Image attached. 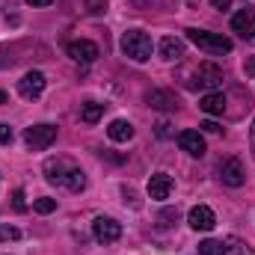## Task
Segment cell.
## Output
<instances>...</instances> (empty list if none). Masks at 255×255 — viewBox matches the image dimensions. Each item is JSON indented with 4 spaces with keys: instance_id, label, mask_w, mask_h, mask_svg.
I'll use <instances>...</instances> for the list:
<instances>
[{
    "instance_id": "8992f818",
    "label": "cell",
    "mask_w": 255,
    "mask_h": 255,
    "mask_svg": "<svg viewBox=\"0 0 255 255\" xmlns=\"http://www.w3.org/2000/svg\"><path fill=\"white\" fill-rule=\"evenodd\" d=\"M45 74L42 71H27L21 80H18V95L21 98H27V101H36L42 92H45Z\"/></svg>"
},
{
    "instance_id": "603a6c76",
    "label": "cell",
    "mask_w": 255,
    "mask_h": 255,
    "mask_svg": "<svg viewBox=\"0 0 255 255\" xmlns=\"http://www.w3.org/2000/svg\"><path fill=\"white\" fill-rule=\"evenodd\" d=\"M12 208H15V211H27V196H24V190L12 193Z\"/></svg>"
},
{
    "instance_id": "3957f363",
    "label": "cell",
    "mask_w": 255,
    "mask_h": 255,
    "mask_svg": "<svg viewBox=\"0 0 255 255\" xmlns=\"http://www.w3.org/2000/svg\"><path fill=\"white\" fill-rule=\"evenodd\" d=\"M187 39H190L199 51H205V54H229V51L235 48V42H232L229 36L211 33V30H196V27L187 30Z\"/></svg>"
},
{
    "instance_id": "f1b7e54d",
    "label": "cell",
    "mask_w": 255,
    "mask_h": 255,
    "mask_svg": "<svg viewBox=\"0 0 255 255\" xmlns=\"http://www.w3.org/2000/svg\"><path fill=\"white\" fill-rule=\"evenodd\" d=\"M27 3H30V6H51L54 0H27Z\"/></svg>"
},
{
    "instance_id": "30bf717a",
    "label": "cell",
    "mask_w": 255,
    "mask_h": 255,
    "mask_svg": "<svg viewBox=\"0 0 255 255\" xmlns=\"http://www.w3.org/2000/svg\"><path fill=\"white\" fill-rule=\"evenodd\" d=\"M187 223H190V229H196V232H211L217 226V217H214V211L208 205H196L190 214H187Z\"/></svg>"
},
{
    "instance_id": "52a82bcc",
    "label": "cell",
    "mask_w": 255,
    "mask_h": 255,
    "mask_svg": "<svg viewBox=\"0 0 255 255\" xmlns=\"http://www.w3.org/2000/svg\"><path fill=\"white\" fill-rule=\"evenodd\" d=\"M68 57H71L74 63L89 65L101 57V51H98V45L89 42V39H74V42H68Z\"/></svg>"
},
{
    "instance_id": "4dcf8cb0",
    "label": "cell",
    "mask_w": 255,
    "mask_h": 255,
    "mask_svg": "<svg viewBox=\"0 0 255 255\" xmlns=\"http://www.w3.org/2000/svg\"><path fill=\"white\" fill-rule=\"evenodd\" d=\"M0 104H9V95H6L3 89H0Z\"/></svg>"
},
{
    "instance_id": "4fadbf2b",
    "label": "cell",
    "mask_w": 255,
    "mask_h": 255,
    "mask_svg": "<svg viewBox=\"0 0 255 255\" xmlns=\"http://www.w3.org/2000/svg\"><path fill=\"white\" fill-rule=\"evenodd\" d=\"M196 83L199 86H208V89L220 86L223 83V68H217V65H211V63H202L199 71H196Z\"/></svg>"
},
{
    "instance_id": "6da1fadb",
    "label": "cell",
    "mask_w": 255,
    "mask_h": 255,
    "mask_svg": "<svg viewBox=\"0 0 255 255\" xmlns=\"http://www.w3.org/2000/svg\"><path fill=\"white\" fill-rule=\"evenodd\" d=\"M45 178H48V184L65 187L71 193L86 190V172L71 157H51V160H45Z\"/></svg>"
},
{
    "instance_id": "7c38bea8",
    "label": "cell",
    "mask_w": 255,
    "mask_h": 255,
    "mask_svg": "<svg viewBox=\"0 0 255 255\" xmlns=\"http://www.w3.org/2000/svg\"><path fill=\"white\" fill-rule=\"evenodd\" d=\"M178 145L190 154V157H202L205 154V136L199 130H181L178 133Z\"/></svg>"
},
{
    "instance_id": "f546056e",
    "label": "cell",
    "mask_w": 255,
    "mask_h": 255,
    "mask_svg": "<svg viewBox=\"0 0 255 255\" xmlns=\"http://www.w3.org/2000/svg\"><path fill=\"white\" fill-rule=\"evenodd\" d=\"M211 3H214V6H217V9H226V6H229V3H232V0H211Z\"/></svg>"
},
{
    "instance_id": "ffe728a7",
    "label": "cell",
    "mask_w": 255,
    "mask_h": 255,
    "mask_svg": "<svg viewBox=\"0 0 255 255\" xmlns=\"http://www.w3.org/2000/svg\"><path fill=\"white\" fill-rule=\"evenodd\" d=\"M199 255H226V241H214V238L202 241L199 244Z\"/></svg>"
},
{
    "instance_id": "83f0119b",
    "label": "cell",
    "mask_w": 255,
    "mask_h": 255,
    "mask_svg": "<svg viewBox=\"0 0 255 255\" xmlns=\"http://www.w3.org/2000/svg\"><path fill=\"white\" fill-rule=\"evenodd\" d=\"M250 148H253V157H255V119H253V128H250Z\"/></svg>"
},
{
    "instance_id": "9c48e42d",
    "label": "cell",
    "mask_w": 255,
    "mask_h": 255,
    "mask_svg": "<svg viewBox=\"0 0 255 255\" xmlns=\"http://www.w3.org/2000/svg\"><path fill=\"white\" fill-rule=\"evenodd\" d=\"M232 30L241 36V39H255V12L253 9H241L232 15Z\"/></svg>"
},
{
    "instance_id": "cb8c5ba5",
    "label": "cell",
    "mask_w": 255,
    "mask_h": 255,
    "mask_svg": "<svg viewBox=\"0 0 255 255\" xmlns=\"http://www.w3.org/2000/svg\"><path fill=\"white\" fill-rule=\"evenodd\" d=\"M12 136H15V133H12V128L6 125V122H0V145H9V142H12Z\"/></svg>"
},
{
    "instance_id": "5bb4252c",
    "label": "cell",
    "mask_w": 255,
    "mask_h": 255,
    "mask_svg": "<svg viewBox=\"0 0 255 255\" xmlns=\"http://www.w3.org/2000/svg\"><path fill=\"white\" fill-rule=\"evenodd\" d=\"M160 57L163 60H181L184 57V42L181 39H175V36H166V39H160Z\"/></svg>"
},
{
    "instance_id": "9a60e30c",
    "label": "cell",
    "mask_w": 255,
    "mask_h": 255,
    "mask_svg": "<svg viewBox=\"0 0 255 255\" xmlns=\"http://www.w3.org/2000/svg\"><path fill=\"white\" fill-rule=\"evenodd\" d=\"M199 107H202L208 116H223V113H226V95H223V92H211V95H205V98L199 101Z\"/></svg>"
},
{
    "instance_id": "7a4b0ae2",
    "label": "cell",
    "mask_w": 255,
    "mask_h": 255,
    "mask_svg": "<svg viewBox=\"0 0 255 255\" xmlns=\"http://www.w3.org/2000/svg\"><path fill=\"white\" fill-rule=\"evenodd\" d=\"M119 48H122V54L130 57L133 63H145V60H151V51H154L151 36L142 33V30H128V33H122Z\"/></svg>"
},
{
    "instance_id": "44dd1931",
    "label": "cell",
    "mask_w": 255,
    "mask_h": 255,
    "mask_svg": "<svg viewBox=\"0 0 255 255\" xmlns=\"http://www.w3.org/2000/svg\"><path fill=\"white\" fill-rule=\"evenodd\" d=\"M33 211H36V214H54V211H57V199L42 196V199H36V202H33Z\"/></svg>"
},
{
    "instance_id": "277c9868",
    "label": "cell",
    "mask_w": 255,
    "mask_h": 255,
    "mask_svg": "<svg viewBox=\"0 0 255 255\" xmlns=\"http://www.w3.org/2000/svg\"><path fill=\"white\" fill-rule=\"evenodd\" d=\"M57 125H51V122H42V125H33L24 130V142H27V148L30 151H45V148H51L54 142H57Z\"/></svg>"
},
{
    "instance_id": "d6986e66",
    "label": "cell",
    "mask_w": 255,
    "mask_h": 255,
    "mask_svg": "<svg viewBox=\"0 0 255 255\" xmlns=\"http://www.w3.org/2000/svg\"><path fill=\"white\" fill-rule=\"evenodd\" d=\"M226 255H255V250L247 247L241 238H226Z\"/></svg>"
},
{
    "instance_id": "ac0fdd59",
    "label": "cell",
    "mask_w": 255,
    "mask_h": 255,
    "mask_svg": "<svg viewBox=\"0 0 255 255\" xmlns=\"http://www.w3.org/2000/svg\"><path fill=\"white\" fill-rule=\"evenodd\" d=\"M101 116H104V104H95V101H86L83 110H80V119H83L86 125H95Z\"/></svg>"
},
{
    "instance_id": "7402d4cb",
    "label": "cell",
    "mask_w": 255,
    "mask_h": 255,
    "mask_svg": "<svg viewBox=\"0 0 255 255\" xmlns=\"http://www.w3.org/2000/svg\"><path fill=\"white\" fill-rule=\"evenodd\" d=\"M21 232L15 226H0V244H9V241H18Z\"/></svg>"
},
{
    "instance_id": "e0dca14e",
    "label": "cell",
    "mask_w": 255,
    "mask_h": 255,
    "mask_svg": "<svg viewBox=\"0 0 255 255\" xmlns=\"http://www.w3.org/2000/svg\"><path fill=\"white\" fill-rule=\"evenodd\" d=\"M145 101L154 107V110H172L175 107V95L172 92H163V89H151L145 95Z\"/></svg>"
},
{
    "instance_id": "5b68a950",
    "label": "cell",
    "mask_w": 255,
    "mask_h": 255,
    "mask_svg": "<svg viewBox=\"0 0 255 255\" xmlns=\"http://www.w3.org/2000/svg\"><path fill=\"white\" fill-rule=\"evenodd\" d=\"M92 238L98 241V244H116L119 238H122V223H116L113 217H95V223H92Z\"/></svg>"
},
{
    "instance_id": "d4e9b609",
    "label": "cell",
    "mask_w": 255,
    "mask_h": 255,
    "mask_svg": "<svg viewBox=\"0 0 255 255\" xmlns=\"http://www.w3.org/2000/svg\"><path fill=\"white\" fill-rule=\"evenodd\" d=\"M244 68H247V77H255V57H250V60H247V65H244Z\"/></svg>"
},
{
    "instance_id": "ba28073f",
    "label": "cell",
    "mask_w": 255,
    "mask_h": 255,
    "mask_svg": "<svg viewBox=\"0 0 255 255\" xmlns=\"http://www.w3.org/2000/svg\"><path fill=\"white\" fill-rule=\"evenodd\" d=\"M220 178H223V184H226V187H244V181H247L244 163H241L238 157L223 160V166H220Z\"/></svg>"
},
{
    "instance_id": "484cf974",
    "label": "cell",
    "mask_w": 255,
    "mask_h": 255,
    "mask_svg": "<svg viewBox=\"0 0 255 255\" xmlns=\"http://www.w3.org/2000/svg\"><path fill=\"white\" fill-rule=\"evenodd\" d=\"M157 136H169V122H157Z\"/></svg>"
},
{
    "instance_id": "2e32d148",
    "label": "cell",
    "mask_w": 255,
    "mask_h": 255,
    "mask_svg": "<svg viewBox=\"0 0 255 255\" xmlns=\"http://www.w3.org/2000/svg\"><path fill=\"white\" fill-rule=\"evenodd\" d=\"M107 136L113 142H128V139H133V125L125 122V119H116V122H110V128H107Z\"/></svg>"
},
{
    "instance_id": "8fae6325",
    "label": "cell",
    "mask_w": 255,
    "mask_h": 255,
    "mask_svg": "<svg viewBox=\"0 0 255 255\" xmlns=\"http://www.w3.org/2000/svg\"><path fill=\"white\" fill-rule=\"evenodd\" d=\"M172 187H175V181H172V175H166V172H154V175L148 178V196H151L154 202L169 199Z\"/></svg>"
},
{
    "instance_id": "4316f807",
    "label": "cell",
    "mask_w": 255,
    "mask_h": 255,
    "mask_svg": "<svg viewBox=\"0 0 255 255\" xmlns=\"http://www.w3.org/2000/svg\"><path fill=\"white\" fill-rule=\"evenodd\" d=\"M202 128H205L208 133H220V130H223V128L217 125V122H205V125H202Z\"/></svg>"
}]
</instances>
